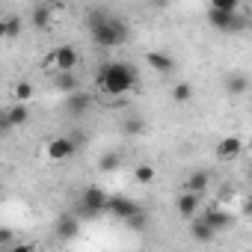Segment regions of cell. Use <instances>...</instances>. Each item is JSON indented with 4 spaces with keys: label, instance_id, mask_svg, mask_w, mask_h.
Instances as JSON below:
<instances>
[{
    "label": "cell",
    "instance_id": "1",
    "mask_svg": "<svg viewBox=\"0 0 252 252\" xmlns=\"http://www.w3.org/2000/svg\"><path fill=\"white\" fill-rule=\"evenodd\" d=\"M86 27H89V39L98 48H104V51L125 45V42H128V36H131L128 24H125L119 15H110L107 9H92L86 15Z\"/></svg>",
    "mask_w": 252,
    "mask_h": 252
},
{
    "label": "cell",
    "instance_id": "2",
    "mask_svg": "<svg viewBox=\"0 0 252 252\" xmlns=\"http://www.w3.org/2000/svg\"><path fill=\"white\" fill-rule=\"evenodd\" d=\"M137 86V68L131 63L110 60L98 65V89L104 95H128Z\"/></svg>",
    "mask_w": 252,
    "mask_h": 252
},
{
    "label": "cell",
    "instance_id": "3",
    "mask_svg": "<svg viewBox=\"0 0 252 252\" xmlns=\"http://www.w3.org/2000/svg\"><path fill=\"white\" fill-rule=\"evenodd\" d=\"M45 65L54 68L57 74H71L74 65H77V48H74V45H60V48H54V54L48 57Z\"/></svg>",
    "mask_w": 252,
    "mask_h": 252
},
{
    "label": "cell",
    "instance_id": "4",
    "mask_svg": "<svg viewBox=\"0 0 252 252\" xmlns=\"http://www.w3.org/2000/svg\"><path fill=\"white\" fill-rule=\"evenodd\" d=\"M104 205H107V193H104V187L89 184V187L80 193V211H83L89 220L101 217V214H104Z\"/></svg>",
    "mask_w": 252,
    "mask_h": 252
},
{
    "label": "cell",
    "instance_id": "5",
    "mask_svg": "<svg viewBox=\"0 0 252 252\" xmlns=\"http://www.w3.org/2000/svg\"><path fill=\"white\" fill-rule=\"evenodd\" d=\"M208 24L214 30H220V33H240L246 27V18L240 12H217V9H211L208 12Z\"/></svg>",
    "mask_w": 252,
    "mask_h": 252
},
{
    "label": "cell",
    "instance_id": "6",
    "mask_svg": "<svg viewBox=\"0 0 252 252\" xmlns=\"http://www.w3.org/2000/svg\"><path fill=\"white\" fill-rule=\"evenodd\" d=\"M143 208L134 202V199H128V196H107V205H104V214H110V217H116V220H131L134 214H140Z\"/></svg>",
    "mask_w": 252,
    "mask_h": 252
},
{
    "label": "cell",
    "instance_id": "7",
    "mask_svg": "<svg viewBox=\"0 0 252 252\" xmlns=\"http://www.w3.org/2000/svg\"><path fill=\"white\" fill-rule=\"evenodd\" d=\"M199 220L208 222L217 234L225 231V228H231V222H234V217L228 211H222V208H205V211H199Z\"/></svg>",
    "mask_w": 252,
    "mask_h": 252
},
{
    "label": "cell",
    "instance_id": "8",
    "mask_svg": "<svg viewBox=\"0 0 252 252\" xmlns=\"http://www.w3.org/2000/svg\"><path fill=\"white\" fill-rule=\"evenodd\" d=\"M208 187H211V172H208V169H196V172L187 175L181 193H190V196H199V199H202V193H205Z\"/></svg>",
    "mask_w": 252,
    "mask_h": 252
},
{
    "label": "cell",
    "instance_id": "9",
    "mask_svg": "<svg viewBox=\"0 0 252 252\" xmlns=\"http://www.w3.org/2000/svg\"><path fill=\"white\" fill-rule=\"evenodd\" d=\"M89 107H92V95H86V92H71V95H65V113H68V116H86Z\"/></svg>",
    "mask_w": 252,
    "mask_h": 252
},
{
    "label": "cell",
    "instance_id": "10",
    "mask_svg": "<svg viewBox=\"0 0 252 252\" xmlns=\"http://www.w3.org/2000/svg\"><path fill=\"white\" fill-rule=\"evenodd\" d=\"M74 152H77V149H74V143H71L68 137H54V140L48 143V158H51V160H68Z\"/></svg>",
    "mask_w": 252,
    "mask_h": 252
},
{
    "label": "cell",
    "instance_id": "11",
    "mask_svg": "<svg viewBox=\"0 0 252 252\" xmlns=\"http://www.w3.org/2000/svg\"><path fill=\"white\" fill-rule=\"evenodd\" d=\"M175 208H178L181 220H196L199 211H202V199L199 196H190V193H181L178 202H175Z\"/></svg>",
    "mask_w": 252,
    "mask_h": 252
},
{
    "label": "cell",
    "instance_id": "12",
    "mask_svg": "<svg viewBox=\"0 0 252 252\" xmlns=\"http://www.w3.org/2000/svg\"><path fill=\"white\" fill-rule=\"evenodd\" d=\"M240 152H243V140L240 137H222L217 143V158L220 160H234Z\"/></svg>",
    "mask_w": 252,
    "mask_h": 252
},
{
    "label": "cell",
    "instance_id": "13",
    "mask_svg": "<svg viewBox=\"0 0 252 252\" xmlns=\"http://www.w3.org/2000/svg\"><path fill=\"white\" fill-rule=\"evenodd\" d=\"M146 63H149L155 71H160V74H172V71H175V60H172L166 51H152V54H146Z\"/></svg>",
    "mask_w": 252,
    "mask_h": 252
},
{
    "label": "cell",
    "instance_id": "14",
    "mask_svg": "<svg viewBox=\"0 0 252 252\" xmlns=\"http://www.w3.org/2000/svg\"><path fill=\"white\" fill-rule=\"evenodd\" d=\"M225 89H228L231 98H240V95L249 92V77H246L243 71H228V77H225Z\"/></svg>",
    "mask_w": 252,
    "mask_h": 252
},
{
    "label": "cell",
    "instance_id": "15",
    "mask_svg": "<svg viewBox=\"0 0 252 252\" xmlns=\"http://www.w3.org/2000/svg\"><path fill=\"white\" fill-rule=\"evenodd\" d=\"M57 234H60L63 240H74V237L80 234V222H77V217H74V214H63V217L57 220Z\"/></svg>",
    "mask_w": 252,
    "mask_h": 252
},
{
    "label": "cell",
    "instance_id": "16",
    "mask_svg": "<svg viewBox=\"0 0 252 252\" xmlns=\"http://www.w3.org/2000/svg\"><path fill=\"white\" fill-rule=\"evenodd\" d=\"M190 237H193L196 243H211V240L217 237V231H214L208 222H202V220L196 217V220H190Z\"/></svg>",
    "mask_w": 252,
    "mask_h": 252
},
{
    "label": "cell",
    "instance_id": "17",
    "mask_svg": "<svg viewBox=\"0 0 252 252\" xmlns=\"http://www.w3.org/2000/svg\"><path fill=\"white\" fill-rule=\"evenodd\" d=\"M21 27H24V21H21L18 15L0 18V39H18V36H21Z\"/></svg>",
    "mask_w": 252,
    "mask_h": 252
},
{
    "label": "cell",
    "instance_id": "18",
    "mask_svg": "<svg viewBox=\"0 0 252 252\" xmlns=\"http://www.w3.org/2000/svg\"><path fill=\"white\" fill-rule=\"evenodd\" d=\"M6 113V122H9V128H18V125H27V119H30V110H27V104H12L9 110H3Z\"/></svg>",
    "mask_w": 252,
    "mask_h": 252
},
{
    "label": "cell",
    "instance_id": "19",
    "mask_svg": "<svg viewBox=\"0 0 252 252\" xmlns=\"http://www.w3.org/2000/svg\"><path fill=\"white\" fill-rule=\"evenodd\" d=\"M30 21H33V27H39V30H48V27H51V6H33V12H30Z\"/></svg>",
    "mask_w": 252,
    "mask_h": 252
},
{
    "label": "cell",
    "instance_id": "20",
    "mask_svg": "<svg viewBox=\"0 0 252 252\" xmlns=\"http://www.w3.org/2000/svg\"><path fill=\"white\" fill-rule=\"evenodd\" d=\"M54 86H57L63 95L80 92V86H77V77H74V74H57V77H54Z\"/></svg>",
    "mask_w": 252,
    "mask_h": 252
},
{
    "label": "cell",
    "instance_id": "21",
    "mask_svg": "<svg viewBox=\"0 0 252 252\" xmlns=\"http://www.w3.org/2000/svg\"><path fill=\"white\" fill-rule=\"evenodd\" d=\"M33 95H36V89H33V83H27V80H18V83L12 86V98H15V104H27Z\"/></svg>",
    "mask_w": 252,
    "mask_h": 252
},
{
    "label": "cell",
    "instance_id": "22",
    "mask_svg": "<svg viewBox=\"0 0 252 252\" xmlns=\"http://www.w3.org/2000/svg\"><path fill=\"white\" fill-rule=\"evenodd\" d=\"M134 178H137V184H152L158 178V169L152 163H140V166H134Z\"/></svg>",
    "mask_w": 252,
    "mask_h": 252
},
{
    "label": "cell",
    "instance_id": "23",
    "mask_svg": "<svg viewBox=\"0 0 252 252\" xmlns=\"http://www.w3.org/2000/svg\"><path fill=\"white\" fill-rule=\"evenodd\" d=\"M119 163H122V158H119L116 152H107V155H101V160H98L101 172H116V169H119Z\"/></svg>",
    "mask_w": 252,
    "mask_h": 252
},
{
    "label": "cell",
    "instance_id": "24",
    "mask_svg": "<svg viewBox=\"0 0 252 252\" xmlns=\"http://www.w3.org/2000/svg\"><path fill=\"white\" fill-rule=\"evenodd\" d=\"M190 98H193V86H190V83H175V86H172V101L184 104V101H190Z\"/></svg>",
    "mask_w": 252,
    "mask_h": 252
},
{
    "label": "cell",
    "instance_id": "25",
    "mask_svg": "<svg viewBox=\"0 0 252 252\" xmlns=\"http://www.w3.org/2000/svg\"><path fill=\"white\" fill-rule=\"evenodd\" d=\"M211 9H217V12H240V3L237 0H214Z\"/></svg>",
    "mask_w": 252,
    "mask_h": 252
},
{
    "label": "cell",
    "instance_id": "26",
    "mask_svg": "<svg viewBox=\"0 0 252 252\" xmlns=\"http://www.w3.org/2000/svg\"><path fill=\"white\" fill-rule=\"evenodd\" d=\"M122 131L125 134H140L143 131V119H128V122L122 125Z\"/></svg>",
    "mask_w": 252,
    "mask_h": 252
},
{
    "label": "cell",
    "instance_id": "27",
    "mask_svg": "<svg viewBox=\"0 0 252 252\" xmlns=\"http://www.w3.org/2000/svg\"><path fill=\"white\" fill-rule=\"evenodd\" d=\"M125 225H128V228H137V231H140V228H146V214H143V211H140V214H134L131 220H125Z\"/></svg>",
    "mask_w": 252,
    "mask_h": 252
},
{
    "label": "cell",
    "instance_id": "28",
    "mask_svg": "<svg viewBox=\"0 0 252 252\" xmlns=\"http://www.w3.org/2000/svg\"><path fill=\"white\" fill-rule=\"evenodd\" d=\"M9 252H39V246H36V243H18V240H15Z\"/></svg>",
    "mask_w": 252,
    "mask_h": 252
},
{
    "label": "cell",
    "instance_id": "29",
    "mask_svg": "<svg viewBox=\"0 0 252 252\" xmlns=\"http://www.w3.org/2000/svg\"><path fill=\"white\" fill-rule=\"evenodd\" d=\"M15 240V231L12 228H0V243H12Z\"/></svg>",
    "mask_w": 252,
    "mask_h": 252
},
{
    "label": "cell",
    "instance_id": "30",
    "mask_svg": "<svg viewBox=\"0 0 252 252\" xmlns=\"http://www.w3.org/2000/svg\"><path fill=\"white\" fill-rule=\"evenodd\" d=\"M6 131H12V128H9V122H6V113L0 110V134H6Z\"/></svg>",
    "mask_w": 252,
    "mask_h": 252
}]
</instances>
